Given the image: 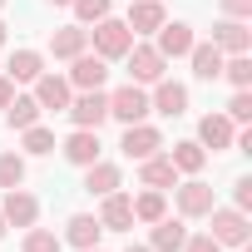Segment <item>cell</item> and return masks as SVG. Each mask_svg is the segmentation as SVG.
<instances>
[{"label": "cell", "instance_id": "6da1fadb", "mask_svg": "<svg viewBox=\"0 0 252 252\" xmlns=\"http://www.w3.org/2000/svg\"><path fill=\"white\" fill-rule=\"evenodd\" d=\"M89 40H94V55L99 60H124L129 55V45H134V30L124 25V20H94V30H89Z\"/></svg>", "mask_w": 252, "mask_h": 252}, {"label": "cell", "instance_id": "7a4b0ae2", "mask_svg": "<svg viewBox=\"0 0 252 252\" xmlns=\"http://www.w3.org/2000/svg\"><path fill=\"white\" fill-rule=\"evenodd\" d=\"M149 109H154V104H149V94H144L134 79L124 84V89H114V94H109V119H119V124H144V119H149Z\"/></svg>", "mask_w": 252, "mask_h": 252}, {"label": "cell", "instance_id": "3957f363", "mask_svg": "<svg viewBox=\"0 0 252 252\" xmlns=\"http://www.w3.org/2000/svg\"><path fill=\"white\" fill-rule=\"evenodd\" d=\"M79 129H99V124L109 119V94L104 89H84L79 99H69V109H64Z\"/></svg>", "mask_w": 252, "mask_h": 252}, {"label": "cell", "instance_id": "277c9868", "mask_svg": "<svg viewBox=\"0 0 252 252\" xmlns=\"http://www.w3.org/2000/svg\"><path fill=\"white\" fill-rule=\"evenodd\" d=\"M208 218H213V232H208V237H218L222 247H242V242H247V213H237V208H213Z\"/></svg>", "mask_w": 252, "mask_h": 252}, {"label": "cell", "instance_id": "5b68a950", "mask_svg": "<svg viewBox=\"0 0 252 252\" xmlns=\"http://www.w3.org/2000/svg\"><path fill=\"white\" fill-rule=\"evenodd\" d=\"M124 154H129V158H154L158 149H163V134L158 129H149V124H124V144H119Z\"/></svg>", "mask_w": 252, "mask_h": 252}, {"label": "cell", "instance_id": "8992f818", "mask_svg": "<svg viewBox=\"0 0 252 252\" xmlns=\"http://www.w3.org/2000/svg\"><path fill=\"white\" fill-rule=\"evenodd\" d=\"M163 55L154 50V45H129V74H134V84H158L163 79Z\"/></svg>", "mask_w": 252, "mask_h": 252}, {"label": "cell", "instance_id": "52a82bcc", "mask_svg": "<svg viewBox=\"0 0 252 252\" xmlns=\"http://www.w3.org/2000/svg\"><path fill=\"white\" fill-rule=\"evenodd\" d=\"M99 227H104V232H124V227H134V198H124L119 188H114V193H104Z\"/></svg>", "mask_w": 252, "mask_h": 252}, {"label": "cell", "instance_id": "ba28073f", "mask_svg": "<svg viewBox=\"0 0 252 252\" xmlns=\"http://www.w3.org/2000/svg\"><path fill=\"white\" fill-rule=\"evenodd\" d=\"M213 45L218 50H227V55H247V45H252V30H247V20H218L213 25Z\"/></svg>", "mask_w": 252, "mask_h": 252}, {"label": "cell", "instance_id": "9c48e42d", "mask_svg": "<svg viewBox=\"0 0 252 252\" xmlns=\"http://www.w3.org/2000/svg\"><path fill=\"white\" fill-rule=\"evenodd\" d=\"M0 218H5V222H15V227H30V222L40 218V203H35L30 193H20V188H5V203H0Z\"/></svg>", "mask_w": 252, "mask_h": 252}, {"label": "cell", "instance_id": "30bf717a", "mask_svg": "<svg viewBox=\"0 0 252 252\" xmlns=\"http://www.w3.org/2000/svg\"><path fill=\"white\" fill-rule=\"evenodd\" d=\"M154 35H158V45H154V50H158L163 60H178V55H188V50H193V30H188V25H178V20H173V25L163 20Z\"/></svg>", "mask_w": 252, "mask_h": 252}, {"label": "cell", "instance_id": "8fae6325", "mask_svg": "<svg viewBox=\"0 0 252 252\" xmlns=\"http://www.w3.org/2000/svg\"><path fill=\"white\" fill-rule=\"evenodd\" d=\"M104 79H109V64H104L99 55H74L69 84H79V89H104Z\"/></svg>", "mask_w": 252, "mask_h": 252}, {"label": "cell", "instance_id": "7c38bea8", "mask_svg": "<svg viewBox=\"0 0 252 252\" xmlns=\"http://www.w3.org/2000/svg\"><path fill=\"white\" fill-rule=\"evenodd\" d=\"M35 104L40 109H69V79H60V74H40L35 79Z\"/></svg>", "mask_w": 252, "mask_h": 252}, {"label": "cell", "instance_id": "4fadbf2b", "mask_svg": "<svg viewBox=\"0 0 252 252\" xmlns=\"http://www.w3.org/2000/svg\"><path fill=\"white\" fill-rule=\"evenodd\" d=\"M64 158L79 163V168H89V163L99 158V129H74V134L64 139Z\"/></svg>", "mask_w": 252, "mask_h": 252}, {"label": "cell", "instance_id": "5bb4252c", "mask_svg": "<svg viewBox=\"0 0 252 252\" xmlns=\"http://www.w3.org/2000/svg\"><path fill=\"white\" fill-rule=\"evenodd\" d=\"M178 213H183V218H208V213H213V188L198 183V178L183 183V188H178Z\"/></svg>", "mask_w": 252, "mask_h": 252}, {"label": "cell", "instance_id": "9a60e30c", "mask_svg": "<svg viewBox=\"0 0 252 252\" xmlns=\"http://www.w3.org/2000/svg\"><path fill=\"white\" fill-rule=\"evenodd\" d=\"M232 139H237V134H232V119H227V114H208V119L198 124V144H203V149H232Z\"/></svg>", "mask_w": 252, "mask_h": 252}, {"label": "cell", "instance_id": "2e32d148", "mask_svg": "<svg viewBox=\"0 0 252 252\" xmlns=\"http://www.w3.org/2000/svg\"><path fill=\"white\" fill-rule=\"evenodd\" d=\"M163 20H168V15H163L158 0H134V5H129V20H124V25H129L134 35H154Z\"/></svg>", "mask_w": 252, "mask_h": 252}, {"label": "cell", "instance_id": "e0dca14e", "mask_svg": "<svg viewBox=\"0 0 252 252\" xmlns=\"http://www.w3.org/2000/svg\"><path fill=\"white\" fill-rule=\"evenodd\" d=\"M84 45H89V30H84V25H64V30H55V40H50L55 60H74V55H84Z\"/></svg>", "mask_w": 252, "mask_h": 252}, {"label": "cell", "instance_id": "ac0fdd59", "mask_svg": "<svg viewBox=\"0 0 252 252\" xmlns=\"http://www.w3.org/2000/svg\"><path fill=\"white\" fill-rule=\"evenodd\" d=\"M5 74H10L15 84H35V79L45 74V60H40L35 50H15V55H10V64H5Z\"/></svg>", "mask_w": 252, "mask_h": 252}, {"label": "cell", "instance_id": "d6986e66", "mask_svg": "<svg viewBox=\"0 0 252 252\" xmlns=\"http://www.w3.org/2000/svg\"><path fill=\"white\" fill-rule=\"evenodd\" d=\"M158 114H183L188 109V89L183 84H173V79H158V89H154V99H149Z\"/></svg>", "mask_w": 252, "mask_h": 252}, {"label": "cell", "instance_id": "ffe728a7", "mask_svg": "<svg viewBox=\"0 0 252 252\" xmlns=\"http://www.w3.org/2000/svg\"><path fill=\"white\" fill-rule=\"evenodd\" d=\"M99 232H104V227H99V218H89V213H74L69 227H64V237H69L79 252H84V247H99Z\"/></svg>", "mask_w": 252, "mask_h": 252}, {"label": "cell", "instance_id": "44dd1931", "mask_svg": "<svg viewBox=\"0 0 252 252\" xmlns=\"http://www.w3.org/2000/svg\"><path fill=\"white\" fill-rule=\"evenodd\" d=\"M183 242H188V227L183 222H173V218H158L154 222V252H183Z\"/></svg>", "mask_w": 252, "mask_h": 252}, {"label": "cell", "instance_id": "7402d4cb", "mask_svg": "<svg viewBox=\"0 0 252 252\" xmlns=\"http://www.w3.org/2000/svg\"><path fill=\"white\" fill-rule=\"evenodd\" d=\"M188 55H193V74H198V79H218V74H222V50H218L213 40H208V45H193Z\"/></svg>", "mask_w": 252, "mask_h": 252}, {"label": "cell", "instance_id": "603a6c76", "mask_svg": "<svg viewBox=\"0 0 252 252\" xmlns=\"http://www.w3.org/2000/svg\"><path fill=\"white\" fill-rule=\"evenodd\" d=\"M139 178H144V188H158V193H163V188H173V178H178V168H173L168 158H158V154H154V158H144V168H139Z\"/></svg>", "mask_w": 252, "mask_h": 252}, {"label": "cell", "instance_id": "cb8c5ba5", "mask_svg": "<svg viewBox=\"0 0 252 252\" xmlns=\"http://www.w3.org/2000/svg\"><path fill=\"white\" fill-rule=\"evenodd\" d=\"M84 188H89V193H99V198H104V193H114V188H119V168L94 158V163L84 168Z\"/></svg>", "mask_w": 252, "mask_h": 252}, {"label": "cell", "instance_id": "d4e9b609", "mask_svg": "<svg viewBox=\"0 0 252 252\" xmlns=\"http://www.w3.org/2000/svg\"><path fill=\"white\" fill-rule=\"evenodd\" d=\"M5 119L15 124V129H30V124L40 119V104H35V94H15V99L5 104Z\"/></svg>", "mask_w": 252, "mask_h": 252}, {"label": "cell", "instance_id": "484cf974", "mask_svg": "<svg viewBox=\"0 0 252 252\" xmlns=\"http://www.w3.org/2000/svg\"><path fill=\"white\" fill-rule=\"evenodd\" d=\"M168 163H173L178 173H198V168L208 163V154H203V144H173V154H168Z\"/></svg>", "mask_w": 252, "mask_h": 252}, {"label": "cell", "instance_id": "4316f807", "mask_svg": "<svg viewBox=\"0 0 252 252\" xmlns=\"http://www.w3.org/2000/svg\"><path fill=\"white\" fill-rule=\"evenodd\" d=\"M134 218H139V222H158V218H163V193H158V188L139 193V198H134Z\"/></svg>", "mask_w": 252, "mask_h": 252}, {"label": "cell", "instance_id": "83f0119b", "mask_svg": "<svg viewBox=\"0 0 252 252\" xmlns=\"http://www.w3.org/2000/svg\"><path fill=\"white\" fill-rule=\"evenodd\" d=\"M25 183V158L20 154H0V188H20Z\"/></svg>", "mask_w": 252, "mask_h": 252}, {"label": "cell", "instance_id": "f1b7e54d", "mask_svg": "<svg viewBox=\"0 0 252 252\" xmlns=\"http://www.w3.org/2000/svg\"><path fill=\"white\" fill-rule=\"evenodd\" d=\"M222 74H227L237 89H247V84H252V60H247V55H232V60H222Z\"/></svg>", "mask_w": 252, "mask_h": 252}, {"label": "cell", "instance_id": "f546056e", "mask_svg": "<svg viewBox=\"0 0 252 252\" xmlns=\"http://www.w3.org/2000/svg\"><path fill=\"white\" fill-rule=\"evenodd\" d=\"M69 5H74L79 25H94V20H104V15H109V0H69Z\"/></svg>", "mask_w": 252, "mask_h": 252}, {"label": "cell", "instance_id": "4dcf8cb0", "mask_svg": "<svg viewBox=\"0 0 252 252\" xmlns=\"http://www.w3.org/2000/svg\"><path fill=\"white\" fill-rule=\"evenodd\" d=\"M25 149L30 154H55V134L40 129V124H30V129H25Z\"/></svg>", "mask_w": 252, "mask_h": 252}, {"label": "cell", "instance_id": "1f68e13d", "mask_svg": "<svg viewBox=\"0 0 252 252\" xmlns=\"http://www.w3.org/2000/svg\"><path fill=\"white\" fill-rule=\"evenodd\" d=\"M25 252H60V237L45 232V227H30L25 232Z\"/></svg>", "mask_w": 252, "mask_h": 252}, {"label": "cell", "instance_id": "d6a6232c", "mask_svg": "<svg viewBox=\"0 0 252 252\" xmlns=\"http://www.w3.org/2000/svg\"><path fill=\"white\" fill-rule=\"evenodd\" d=\"M227 119H232V124H247V119H252V94H247V89H237V94H232Z\"/></svg>", "mask_w": 252, "mask_h": 252}, {"label": "cell", "instance_id": "836d02e7", "mask_svg": "<svg viewBox=\"0 0 252 252\" xmlns=\"http://www.w3.org/2000/svg\"><path fill=\"white\" fill-rule=\"evenodd\" d=\"M232 198H237V213H247L252 208V178H237L232 183Z\"/></svg>", "mask_w": 252, "mask_h": 252}, {"label": "cell", "instance_id": "e575fe53", "mask_svg": "<svg viewBox=\"0 0 252 252\" xmlns=\"http://www.w3.org/2000/svg\"><path fill=\"white\" fill-rule=\"evenodd\" d=\"M183 252H222V242L203 232V237H188V242H183Z\"/></svg>", "mask_w": 252, "mask_h": 252}, {"label": "cell", "instance_id": "d590c367", "mask_svg": "<svg viewBox=\"0 0 252 252\" xmlns=\"http://www.w3.org/2000/svg\"><path fill=\"white\" fill-rule=\"evenodd\" d=\"M222 10H227L232 20H247V15H252V0H222Z\"/></svg>", "mask_w": 252, "mask_h": 252}, {"label": "cell", "instance_id": "8d00e7d4", "mask_svg": "<svg viewBox=\"0 0 252 252\" xmlns=\"http://www.w3.org/2000/svg\"><path fill=\"white\" fill-rule=\"evenodd\" d=\"M10 99H15V79H10V74H0V109H5Z\"/></svg>", "mask_w": 252, "mask_h": 252}, {"label": "cell", "instance_id": "74e56055", "mask_svg": "<svg viewBox=\"0 0 252 252\" xmlns=\"http://www.w3.org/2000/svg\"><path fill=\"white\" fill-rule=\"evenodd\" d=\"M0 45H5V20H0Z\"/></svg>", "mask_w": 252, "mask_h": 252}, {"label": "cell", "instance_id": "f35d334b", "mask_svg": "<svg viewBox=\"0 0 252 252\" xmlns=\"http://www.w3.org/2000/svg\"><path fill=\"white\" fill-rule=\"evenodd\" d=\"M129 252H154V247H129Z\"/></svg>", "mask_w": 252, "mask_h": 252}, {"label": "cell", "instance_id": "ab89813d", "mask_svg": "<svg viewBox=\"0 0 252 252\" xmlns=\"http://www.w3.org/2000/svg\"><path fill=\"white\" fill-rule=\"evenodd\" d=\"M0 237H5V218H0Z\"/></svg>", "mask_w": 252, "mask_h": 252}, {"label": "cell", "instance_id": "60d3db41", "mask_svg": "<svg viewBox=\"0 0 252 252\" xmlns=\"http://www.w3.org/2000/svg\"><path fill=\"white\" fill-rule=\"evenodd\" d=\"M50 5H69V0H50Z\"/></svg>", "mask_w": 252, "mask_h": 252}, {"label": "cell", "instance_id": "b9f144b4", "mask_svg": "<svg viewBox=\"0 0 252 252\" xmlns=\"http://www.w3.org/2000/svg\"><path fill=\"white\" fill-rule=\"evenodd\" d=\"M84 252H99V247H84Z\"/></svg>", "mask_w": 252, "mask_h": 252}, {"label": "cell", "instance_id": "7bdbcfd3", "mask_svg": "<svg viewBox=\"0 0 252 252\" xmlns=\"http://www.w3.org/2000/svg\"><path fill=\"white\" fill-rule=\"evenodd\" d=\"M0 5H5V0H0Z\"/></svg>", "mask_w": 252, "mask_h": 252}]
</instances>
